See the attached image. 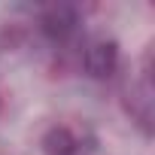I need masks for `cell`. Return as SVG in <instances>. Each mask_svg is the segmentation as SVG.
Instances as JSON below:
<instances>
[{
	"label": "cell",
	"mask_w": 155,
	"mask_h": 155,
	"mask_svg": "<svg viewBox=\"0 0 155 155\" xmlns=\"http://www.w3.org/2000/svg\"><path fill=\"white\" fill-rule=\"evenodd\" d=\"M40 31L52 43H67L79 31V9L70 3H52L40 12Z\"/></svg>",
	"instance_id": "2"
},
{
	"label": "cell",
	"mask_w": 155,
	"mask_h": 155,
	"mask_svg": "<svg viewBox=\"0 0 155 155\" xmlns=\"http://www.w3.org/2000/svg\"><path fill=\"white\" fill-rule=\"evenodd\" d=\"M119 64H122V49L113 37L91 40L82 52V67H85V76H91V79H110V76H116Z\"/></svg>",
	"instance_id": "1"
},
{
	"label": "cell",
	"mask_w": 155,
	"mask_h": 155,
	"mask_svg": "<svg viewBox=\"0 0 155 155\" xmlns=\"http://www.w3.org/2000/svg\"><path fill=\"white\" fill-rule=\"evenodd\" d=\"M40 146H43L46 155H82L85 152L82 149L85 140L76 134L70 125H52V128H46Z\"/></svg>",
	"instance_id": "4"
},
{
	"label": "cell",
	"mask_w": 155,
	"mask_h": 155,
	"mask_svg": "<svg viewBox=\"0 0 155 155\" xmlns=\"http://www.w3.org/2000/svg\"><path fill=\"white\" fill-rule=\"evenodd\" d=\"M0 113H3V97H0Z\"/></svg>",
	"instance_id": "5"
},
{
	"label": "cell",
	"mask_w": 155,
	"mask_h": 155,
	"mask_svg": "<svg viewBox=\"0 0 155 155\" xmlns=\"http://www.w3.org/2000/svg\"><path fill=\"white\" fill-rule=\"evenodd\" d=\"M125 113L131 116V122L146 134L152 137V119H155V97H152V79L149 76H140V82L131 85L125 91Z\"/></svg>",
	"instance_id": "3"
}]
</instances>
